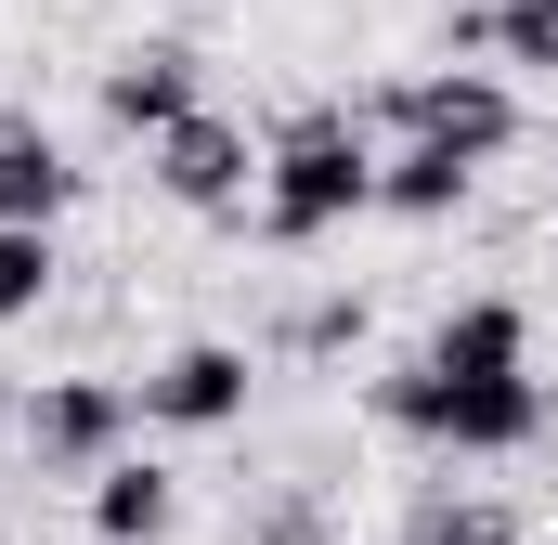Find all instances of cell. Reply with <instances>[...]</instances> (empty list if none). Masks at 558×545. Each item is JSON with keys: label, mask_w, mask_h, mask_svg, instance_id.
<instances>
[{"label": "cell", "mask_w": 558, "mask_h": 545, "mask_svg": "<svg viewBox=\"0 0 558 545\" xmlns=\"http://www.w3.org/2000/svg\"><path fill=\"white\" fill-rule=\"evenodd\" d=\"M377 208V143H364V118H338V105H312V118H286L274 143H260V234L274 247H325L338 221H364Z\"/></svg>", "instance_id": "6da1fadb"}, {"label": "cell", "mask_w": 558, "mask_h": 545, "mask_svg": "<svg viewBox=\"0 0 558 545\" xmlns=\"http://www.w3.org/2000/svg\"><path fill=\"white\" fill-rule=\"evenodd\" d=\"M377 415L428 455H533L546 441V377H428V364H403V377H377Z\"/></svg>", "instance_id": "7a4b0ae2"}, {"label": "cell", "mask_w": 558, "mask_h": 545, "mask_svg": "<svg viewBox=\"0 0 558 545\" xmlns=\"http://www.w3.org/2000/svg\"><path fill=\"white\" fill-rule=\"evenodd\" d=\"M131 428H143L131 377H39L26 415H13V441H26L39 481H105V468L131 455Z\"/></svg>", "instance_id": "3957f363"}, {"label": "cell", "mask_w": 558, "mask_h": 545, "mask_svg": "<svg viewBox=\"0 0 558 545\" xmlns=\"http://www.w3.org/2000/svg\"><path fill=\"white\" fill-rule=\"evenodd\" d=\"M143 182H156L169 208H195V221H247V208H260V131L221 118V105H195L182 131L143 143Z\"/></svg>", "instance_id": "277c9868"}, {"label": "cell", "mask_w": 558, "mask_h": 545, "mask_svg": "<svg viewBox=\"0 0 558 545\" xmlns=\"http://www.w3.org/2000/svg\"><path fill=\"white\" fill-rule=\"evenodd\" d=\"M390 131L403 143H454V156L494 169V156L520 143V92H507L494 65H416V78L390 92Z\"/></svg>", "instance_id": "5b68a950"}, {"label": "cell", "mask_w": 558, "mask_h": 545, "mask_svg": "<svg viewBox=\"0 0 558 545\" xmlns=\"http://www.w3.org/2000/svg\"><path fill=\"white\" fill-rule=\"evenodd\" d=\"M247 351L234 338H182L169 364H143L131 377V403H143V428H182V441H208V428H247Z\"/></svg>", "instance_id": "8992f818"}, {"label": "cell", "mask_w": 558, "mask_h": 545, "mask_svg": "<svg viewBox=\"0 0 558 545\" xmlns=\"http://www.w3.org/2000/svg\"><path fill=\"white\" fill-rule=\"evenodd\" d=\"M92 105H105V131L156 143V131H182V118L208 105V65H195L182 39H131V52H105V78H92Z\"/></svg>", "instance_id": "52a82bcc"}, {"label": "cell", "mask_w": 558, "mask_h": 545, "mask_svg": "<svg viewBox=\"0 0 558 545\" xmlns=\"http://www.w3.org/2000/svg\"><path fill=\"white\" fill-rule=\"evenodd\" d=\"M416 364L428 377H533V312H520L507 286H481V299H454V312L428 325Z\"/></svg>", "instance_id": "ba28073f"}, {"label": "cell", "mask_w": 558, "mask_h": 545, "mask_svg": "<svg viewBox=\"0 0 558 545\" xmlns=\"http://www.w3.org/2000/svg\"><path fill=\"white\" fill-rule=\"evenodd\" d=\"M65 195H78V169H65V143L39 131V105H13V92H0V221H26V234H52V221H65Z\"/></svg>", "instance_id": "9c48e42d"}, {"label": "cell", "mask_w": 558, "mask_h": 545, "mask_svg": "<svg viewBox=\"0 0 558 545\" xmlns=\"http://www.w3.org/2000/svg\"><path fill=\"white\" fill-rule=\"evenodd\" d=\"M481 195V156H454V143H390L377 156V208L390 221H454Z\"/></svg>", "instance_id": "30bf717a"}, {"label": "cell", "mask_w": 558, "mask_h": 545, "mask_svg": "<svg viewBox=\"0 0 558 545\" xmlns=\"http://www.w3.org/2000/svg\"><path fill=\"white\" fill-rule=\"evenodd\" d=\"M169 520H182V481L156 455H118L92 481V545H169Z\"/></svg>", "instance_id": "8fae6325"}, {"label": "cell", "mask_w": 558, "mask_h": 545, "mask_svg": "<svg viewBox=\"0 0 558 545\" xmlns=\"http://www.w3.org/2000/svg\"><path fill=\"white\" fill-rule=\"evenodd\" d=\"M52 234H26V221H0V325H39L52 312Z\"/></svg>", "instance_id": "7c38bea8"}, {"label": "cell", "mask_w": 558, "mask_h": 545, "mask_svg": "<svg viewBox=\"0 0 558 545\" xmlns=\"http://www.w3.org/2000/svg\"><path fill=\"white\" fill-rule=\"evenodd\" d=\"M481 52H494V65L558 78V0H494V13H481Z\"/></svg>", "instance_id": "4fadbf2b"}, {"label": "cell", "mask_w": 558, "mask_h": 545, "mask_svg": "<svg viewBox=\"0 0 558 545\" xmlns=\"http://www.w3.org/2000/svg\"><path fill=\"white\" fill-rule=\"evenodd\" d=\"M416 545H520V507H494V494H428Z\"/></svg>", "instance_id": "5bb4252c"}, {"label": "cell", "mask_w": 558, "mask_h": 545, "mask_svg": "<svg viewBox=\"0 0 558 545\" xmlns=\"http://www.w3.org/2000/svg\"><path fill=\"white\" fill-rule=\"evenodd\" d=\"M351 338H364V299H299V312H286V351H312V364L351 351Z\"/></svg>", "instance_id": "9a60e30c"}, {"label": "cell", "mask_w": 558, "mask_h": 545, "mask_svg": "<svg viewBox=\"0 0 558 545\" xmlns=\"http://www.w3.org/2000/svg\"><path fill=\"white\" fill-rule=\"evenodd\" d=\"M13 415H26V403H13V390H0V428H13Z\"/></svg>", "instance_id": "2e32d148"}, {"label": "cell", "mask_w": 558, "mask_h": 545, "mask_svg": "<svg viewBox=\"0 0 558 545\" xmlns=\"http://www.w3.org/2000/svg\"><path fill=\"white\" fill-rule=\"evenodd\" d=\"M0 545H13V533H0Z\"/></svg>", "instance_id": "e0dca14e"}]
</instances>
